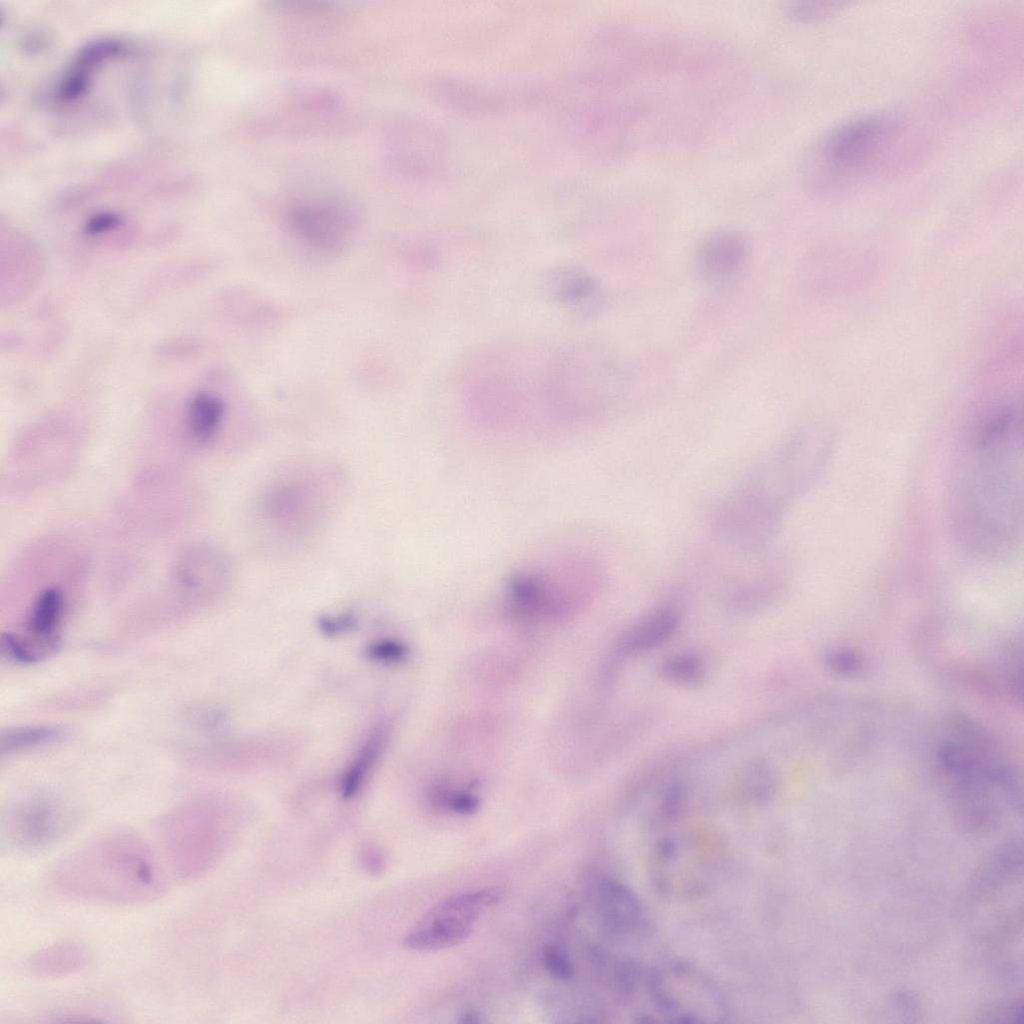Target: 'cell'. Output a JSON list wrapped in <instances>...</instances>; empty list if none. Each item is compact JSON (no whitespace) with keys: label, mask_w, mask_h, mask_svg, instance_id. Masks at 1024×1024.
Segmentation results:
<instances>
[{"label":"cell","mask_w":1024,"mask_h":1024,"mask_svg":"<svg viewBox=\"0 0 1024 1024\" xmlns=\"http://www.w3.org/2000/svg\"><path fill=\"white\" fill-rule=\"evenodd\" d=\"M75 825L76 816L69 809L51 801L35 800L8 815L3 838L17 851L37 853L65 839Z\"/></svg>","instance_id":"8"},{"label":"cell","mask_w":1024,"mask_h":1024,"mask_svg":"<svg viewBox=\"0 0 1024 1024\" xmlns=\"http://www.w3.org/2000/svg\"><path fill=\"white\" fill-rule=\"evenodd\" d=\"M383 734H375L369 739L365 747L362 749L354 764L351 765L349 771L343 778L341 790L344 797L349 798L356 793L362 783V779L365 778V774L368 773L370 765L374 763L377 757L379 748L382 746Z\"/></svg>","instance_id":"22"},{"label":"cell","mask_w":1024,"mask_h":1024,"mask_svg":"<svg viewBox=\"0 0 1024 1024\" xmlns=\"http://www.w3.org/2000/svg\"><path fill=\"white\" fill-rule=\"evenodd\" d=\"M497 887L460 892L445 897L428 909L404 937L414 951H434L463 942L472 933L482 912L500 901Z\"/></svg>","instance_id":"7"},{"label":"cell","mask_w":1024,"mask_h":1024,"mask_svg":"<svg viewBox=\"0 0 1024 1024\" xmlns=\"http://www.w3.org/2000/svg\"><path fill=\"white\" fill-rule=\"evenodd\" d=\"M51 883L67 897L109 905L149 903L166 887L151 847L128 830L96 836L66 855L52 870Z\"/></svg>","instance_id":"1"},{"label":"cell","mask_w":1024,"mask_h":1024,"mask_svg":"<svg viewBox=\"0 0 1024 1024\" xmlns=\"http://www.w3.org/2000/svg\"><path fill=\"white\" fill-rule=\"evenodd\" d=\"M681 622V612L671 602L660 603L644 613L621 636L618 650L625 656L649 653L668 642Z\"/></svg>","instance_id":"12"},{"label":"cell","mask_w":1024,"mask_h":1024,"mask_svg":"<svg viewBox=\"0 0 1024 1024\" xmlns=\"http://www.w3.org/2000/svg\"><path fill=\"white\" fill-rule=\"evenodd\" d=\"M1017 419L1013 411L998 415L982 432L959 491L965 530L979 537H1008L1017 518ZM977 533V534H978Z\"/></svg>","instance_id":"2"},{"label":"cell","mask_w":1024,"mask_h":1024,"mask_svg":"<svg viewBox=\"0 0 1024 1024\" xmlns=\"http://www.w3.org/2000/svg\"><path fill=\"white\" fill-rule=\"evenodd\" d=\"M2 651L7 657L21 663L37 660L36 652L16 635L5 633L1 637Z\"/></svg>","instance_id":"26"},{"label":"cell","mask_w":1024,"mask_h":1024,"mask_svg":"<svg viewBox=\"0 0 1024 1024\" xmlns=\"http://www.w3.org/2000/svg\"><path fill=\"white\" fill-rule=\"evenodd\" d=\"M597 911L602 927L619 939H645L652 928L641 901L626 885L612 879L601 882L597 891Z\"/></svg>","instance_id":"11"},{"label":"cell","mask_w":1024,"mask_h":1024,"mask_svg":"<svg viewBox=\"0 0 1024 1024\" xmlns=\"http://www.w3.org/2000/svg\"><path fill=\"white\" fill-rule=\"evenodd\" d=\"M121 223V217L114 212H99L91 216L84 225V232L89 236L108 232Z\"/></svg>","instance_id":"27"},{"label":"cell","mask_w":1024,"mask_h":1024,"mask_svg":"<svg viewBox=\"0 0 1024 1024\" xmlns=\"http://www.w3.org/2000/svg\"><path fill=\"white\" fill-rule=\"evenodd\" d=\"M354 624V618L350 614H345L336 617H323L320 620L321 628L329 634L340 633L341 630H346Z\"/></svg>","instance_id":"30"},{"label":"cell","mask_w":1024,"mask_h":1024,"mask_svg":"<svg viewBox=\"0 0 1024 1024\" xmlns=\"http://www.w3.org/2000/svg\"><path fill=\"white\" fill-rule=\"evenodd\" d=\"M781 587V576L775 572L765 573L730 592L728 602L737 609L755 608L775 598Z\"/></svg>","instance_id":"21"},{"label":"cell","mask_w":1024,"mask_h":1024,"mask_svg":"<svg viewBox=\"0 0 1024 1024\" xmlns=\"http://www.w3.org/2000/svg\"><path fill=\"white\" fill-rule=\"evenodd\" d=\"M218 815L204 806L185 807L161 826L160 839L173 873L181 880L199 877L213 863L224 842Z\"/></svg>","instance_id":"6"},{"label":"cell","mask_w":1024,"mask_h":1024,"mask_svg":"<svg viewBox=\"0 0 1024 1024\" xmlns=\"http://www.w3.org/2000/svg\"><path fill=\"white\" fill-rule=\"evenodd\" d=\"M64 612V595L58 587H47L39 592L27 618V629L41 643L52 646L56 642Z\"/></svg>","instance_id":"17"},{"label":"cell","mask_w":1024,"mask_h":1024,"mask_svg":"<svg viewBox=\"0 0 1024 1024\" xmlns=\"http://www.w3.org/2000/svg\"><path fill=\"white\" fill-rule=\"evenodd\" d=\"M125 46L118 40H98L82 48L59 87L63 101H73L87 90L92 71L103 61L122 54Z\"/></svg>","instance_id":"16"},{"label":"cell","mask_w":1024,"mask_h":1024,"mask_svg":"<svg viewBox=\"0 0 1024 1024\" xmlns=\"http://www.w3.org/2000/svg\"><path fill=\"white\" fill-rule=\"evenodd\" d=\"M59 735L60 732L53 727L35 726L18 728L2 736L1 747L2 751L12 752L52 741L58 738Z\"/></svg>","instance_id":"23"},{"label":"cell","mask_w":1024,"mask_h":1024,"mask_svg":"<svg viewBox=\"0 0 1024 1024\" xmlns=\"http://www.w3.org/2000/svg\"><path fill=\"white\" fill-rule=\"evenodd\" d=\"M290 222L303 241L324 253L343 250L354 227L350 210L333 200L311 201L294 206Z\"/></svg>","instance_id":"9"},{"label":"cell","mask_w":1024,"mask_h":1024,"mask_svg":"<svg viewBox=\"0 0 1024 1024\" xmlns=\"http://www.w3.org/2000/svg\"><path fill=\"white\" fill-rule=\"evenodd\" d=\"M719 856L718 845L711 837L690 830L670 832L659 837L651 848V878L666 895L695 896L709 885Z\"/></svg>","instance_id":"5"},{"label":"cell","mask_w":1024,"mask_h":1024,"mask_svg":"<svg viewBox=\"0 0 1024 1024\" xmlns=\"http://www.w3.org/2000/svg\"><path fill=\"white\" fill-rule=\"evenodd\" d=\"M751 248L739 231L723 229L710 233L698 245L694 264L706 284L723 287L735 282L745 271Z\"/></svg>","instance_id":"10"},{"label":"cell","mask_w":1024,"mask_h":1024,"mask_svg":"<svg viewBox=\"0 0 1024 1024\" xmlns=\"http://www.w3.org/2000/svg\"><path fill=\"white\" fill-rule=\"evenodd\" d=\"M901 129L892 114H874L834 128L815 150L816 178L826 189L845 188L876 168Z\"/></svg>","instance_id":"3"},{"label":"cell","mask_w":1024,"mask_h":1024,"mask_svg":"<svg viewBox=\"0 0 1024 1024\" xmlns=\"http://www.w3.org/2000/svg\"><path fill=\"white\" fill-rule=\"evenodd\" d=\"M554 579L537 573H519L507 585V598L513 610L527 617L558 615L566 603Z\"/></svg>","instance_id":"13"},{"label":"cell","mask_w":1024,"mask_h":1024,"mask_svg":"<svg viewBox=\"0 0 1024 1024\" xmlns=\"http://www.w3.org/2000/svg\"><path fill=\"white\" fill-rule=\"evenodd\" d=\"M547 284L553 298L582 313H592L600 307L603 300L599 283L581 269L555 270L549 276Z\"/></svg>","instance_id":"15"},{"label":"cell","mask_w":1024,"mask_h":1024,"mask_svg":"<svg viewBox=\"0 0 1024 1024\" xmlns=\"http://www.w3.org/2000/svg\"><path fill=\"white\" fill-rule=\"evenodd\" d=\"M368 653L373 659L381 661H394L401 658V656L404 653V650L402 646L399 644L379 642L378 644L372 645L368 650Z\"/></svg>","instance_id":"29"},{"label":"cell","mask_w":1024,"mask_h":1024,"mask_svg":"<svg viewBox=\"0 0 1024 1024\" xmlns=\"http://www.w3.org/2000/svg\"><path fill=\"white\" fill-rule=\"evenodd\" d=\"M841 4L840 2H790L786 11L791 18L797 21H816L833 14Z\"/></svg>","instance_id":"25"},{"label":"cell","mask_w":1024,"mask_h":1024,"mask_svg":"<svg viewBox=\"0 0 1024 1024\" xmlns=\"http://www.w3.org/2000/svg\"><path fill=\"white\" fill-rule=\"evenodd\" d=\"M482 1021H483V1019H482L481 1014L479 1012H477L476 1010H472V1009L463 1011L459 1015V1018L457 1020L458 1023H469V1024L480 1023Z\"/></svg>","instance_id":"31"},{"label":"cell","mask_w":1024,"mask_h":1024,"mask_svg":"<svg viewBox=\"0 0 1024 1024\" xmlns=\"http://www.w3.org/2000/svg\"><path fill=\"white\" fill-rule=\"evenodd\" d=\"M658 672L668 683L693 687L703 682L706 667L698 655L679 652L664 657L658 665Z\"/></svg>","instance_id":"20"},{"label":"cell","mask_w":1024,"mask_h":1024,"mask_svg":"<svg viewBox=\"0 0 1024 1024\" xmlns=\"http://www.w3.org/2000/svg\"><path fill=\"white\" fill-rule=\"evenodd\" d=\"M542 964L551 976L559 980H569L574 974V967L567 952L556 944L543 950Z\"/></svg>","instance_id":"24"},{"label":"cell","mask_w":1024,"mask_h":1024,"mask_svg":"<svg viewBox=\"0 0 1024 1024\" xmlns=\"http://www.w3.org/2000/svg\"><path fill=\"white\" fill-rule=\"evenodd\" d=\"M776 771L763 759L746 761L734 774L737 791L744 798L752 801H764L770 798L777 785Z\"/></svg>","instance_id":"19"},{"label":"cell","mask_w":1024,"mask_h":1024,"mask_svg":"<svg viewBox=\"0 0 1024 1024\" xmlns=\"http://www.w3.org/2000/svg\"><path fill=\"white\" fill-rule=\"evenodd\" d=\"M89 961L90 953L85 946L74 941H62L32 953L26 959L25 968L33 976L56 979L81 971Z\"/></svg>","instance_id":"14"},{"label":"cell","mask_w":1024,"mask_h":1024,"mask_svg":"<svg viewBox=\"0 0 1024 1024\" xmlns=\"http://www.w3.org/2000/svg\"><path fill=\"white\" fill-rule=\"evenodd\" d=\"M225 405L216 395L209 392L195 394L187 407V428L192 438L207 443L214 438L222 424Z\"/></svg>","instance_id":"18"},{"label":"cell","mask_w":1024,"mask_h":1024,"mask_svg":"<svg viewBox=\"0 0 1024 1024\" xmlns=\"http://www.w3.org/2000/svg\"><path fill=\"white\" fill-rule=\"evenodd\" d=\"M830 667L842 674H852L861 667L860 659L849 651L833 652L827 659Z\"/></svg>","instance_id":"28"},{"label":"cell","mask_w":1024,"mask_h":1024,"mask_svg":"<svg viewBox=\"0 0 1024 1024\" xmlns=\"http://www.w3.org/2000/svg\"><path fill=\"white\" fill-rule=\"evenodd\" d=\"M648 999L653 1020L723 1022L728 1016L720 988L705 972L685 961L654 964L648 980Z\"/></svg>","instance_id":"4"}]
</instances>
